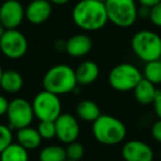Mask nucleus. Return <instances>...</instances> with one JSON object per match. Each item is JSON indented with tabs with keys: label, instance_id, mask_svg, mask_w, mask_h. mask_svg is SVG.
<instances>
[{
	"label": "nucleus",
	"instance_id": "31",
	"mask_svg": "<svg viewBox=\"0 0 161 161\" xmlns=\"http://www.w3.org/2000/svg\"><path fill=\"white\" fill-rule=\"evenodd\" d=\"M138 3H140V6H145L148 8H152L156 5H158L159 3H161V0H138Z\"/></svg>",
	"mask_w": 161,
	"mask_h": 161
},
{
	"label": "nucleus",
	"instance_id": "26",
	"mask_svg": "<svg viewBox=\"0 0 161 161\" xmlns=\"http://www.w3.org/2000/svg\"><path fill=\"white\" fill-rule=\"evenodd\" d=\"M149 20L156 27L161 28V3H159L158 5H156L154 7L151 8Z\"/></svg>",
	"mask_w": 161,
	"mask_h": 161
},
{
	"label": "nucleus",
	"instance_id": "23",
	"mask_svg": "<svg viewBox=\"0 0 161 161\" xmlns=\"http://www.w3.org/2000/svg\"><path fill=\"white\" fill-rule=\"evenodd\" d=\"M36 129H38L41 138L45 139V140H50V139H53L56 137V129L54 121H40Z\"/></svg>",
	"mask_w": 161,
	"mask_h": 161
},
{
	"label": "nucleus",
	"instance_id": "1",
	"mask_svg": "<svg viewBox=\"0 0 161 161\" xmlns=\"http://www.w3.org/2000/svg\"><path fill=\"white\" fill-rule=\"evenodd\" d=\"M74 23L85 31H97L107 25L108 17L105 3L97 0H80L73 8Z\"/></svg>",
	"mask_w": 161,
	"mask_h": 161
},
{
	"label": "nucleus",
	"instance_id": "21",
	"mask_svg": "<svg viewBox=\"0 0 161 161\" xmlns=\"http://www.w3.org/2000/svg\"><path fill=\"white\" fill-rule=\"evenodd\" d=\"M67 157L65 149L58 145L44 147L39 153L40 161H65Z\"/></svg>",
	"mask_w": 161,
	"mask_h": 161
},
{
	"label": "nucleus",
	"instance_id": "18",
	"mask_svg": "<svg viewBox=\"0 0 161 161\" xmlns=\"http://www.w3.org/2000/svg\"><path fill=\"white\" fill-rule=\"evenodd\" d=\"M157 92L158 90L156 88V85L147 80L146 78H142L134 90V94L137 102L142 105H149V104L153 103Z\"/></svg>",
	"mask_w": 161,
	"mask_h": 161
},
{
	"label": "nucleus",
	"instance_id": "34",
	"mask_svg": "<svg viewBox=\"0 0 161 161\" xmlns=\"http://www.w3.org/2000/svg\"><path fill=\"white\" fill-rule=\"evenodd\" d=\"M3 69H1V66H0V80H1V75H3Z\"/></svg>",
	"mask_w": 161,
	"mask_h": 161
},
{
	"label": "nucleus",
	"instance_id": "28",
	"mask_svg": "<svg viewBox=\"0 0 161 161\" xmlns=\"http://www.w3.org/2000/svg\"><path fill=\"white\" fill-rule=\"evenodd\" d=\"M152 104H153L154 113H156V115L158 116V118L161 119V91L158 90L156 97H154V101Z\"/></svg>",
	"mask_w": 161,
	"mask_h": 161
},
{
	"label": "nucleus",
	"instance_id": "36",
	"mask_svg": "<svg viewBox=\"0 0 161 161\" xmlns=\"http://www.w3.org/2000/svg\"><path fill=\"white\" fill-rule=\"evenodd\" d=\"M65 161H75V160H69V159H66Z\"/></svg>",
	"mask_w": 161,
	"mask_h": 161
},
{
	"label": "nucleus",
	"instance_id": "29",
	"mask_svg": "<svg viewBox=\"0 0 161 161\" xmlns=\"http://www.w3.org/2000/svg\"><path fill=\"white\" fill-rule=\"evenodd\" d=\"M8 107H9V102L3 95H0V117L3 115H7Z\"/></svg>",
	"mask_w": 161,
	"mask_h": 161
},
{
	"label": "nucleus",
	"instance_id": "3",
	"mask_svg": "<svg viewBox=\"0 0 161 161\" xmlns=\"http://www.w3.org/2000/svg\"><path fill=\"white\" fill-rule=\"evenodd\" d=\"M92 134L102 145L115 146L123 142L127 135V129L120 119L112 115H101L93 123Z\"/></svg>",
	"mask_w": 161,
	"mask_h": 161
},
{
	"label": "nucleus",
	"instance_id": "10",
	"mask_svg": "<svg viewBox=\"0 0 161 161\" xmlns=\"http://www.w3.org/2000/svg\"><path fill=\"white\" fill-rule=\"evenodd\" d=\"M25 18V9L19 0H6L0 6V22L6 30L17 29Z\"/></svg>",
	"mask_w": 161,
	"mask_h": 161
},
{
	"label": "nucleus",
	"instance_id": "27",
	"mask_svg": "<svg viewBox=\"0 0 161 161\" xmlns=\"http://www.w3.org/2000/svg\"><path fill=\"white\" fill-rule=\"evenodd\" d=\"M151 136L156 141L161 143V119H158L153 123L151 127Z\"/></svg>",
	"mask_w": 161,
	"mask_h": 161
},
{
	"label": "nucleus",
	"instance_id": "8",
	"mask_svg": "<svg viewBox=\"0 0 161 161\" xmlns=\"http://www.w3.org/2000/svg\"><path fill=\"white\" fill-rule=\"evenodd\" d=\"M7 117L9 127L11 129L19 130L29 127L34 118L32 104L21 97L12 99L11 102H9Z\"/></svg>",
	"mask_w": 161,
	"mask_h": 161
},
{
	"label": "nucleus",
	"instance_id": "38",
	"mask_svg": "<svg viewBox=\"0 0 161 161\" xmlns=\"http://www.w3.org/2000/svg\"><path fill=\"white\" fill-rule=\"evenodd\" d=\"M160 61H161V58H160Z\"/></svg>",
	"mask_w": 161,
	"mask_h": 161
},
{
	"label": "nucleus",
	"instance_id": "25",
	"mask_svg": "<svg viewBox=\"0 0 161 161\" xmlns=\"http://www.w3.org/2000/svg\"><path fill=\"white\" fill-rule=\"evenodd\" d=\"M14 136H12L11 128L3 124H0V153L12 143Z\"/></svg>",
	"mask_w": 161,
	"mask_h": 161
},
{
	"label": "nucleus",
	"instance_id": "19",
	"mask_svg": "<svg viewBox=\"0 0 161 161\" xmlns=\"http://www.w3.org/2000/svg\"><path fill=\"white\" fill-rule=\"evenodd\" d=\"M76 115L80 119L88 123H94L101 116L99 106L91 99H83L76 105Z\"/></svg>",
	"mask_w": 161,
	"mask_h": 161
},
{
	"label": "nucleus",
	"instance_id": "30",
	"mask_svg": "<svg viewBox=\"0 0 161 161\" xmlns=\"http://www.w3.org/2000/svg\"><path fill=\"white\" fill-rule=\"evenodd\" d=\"M150 11H151V8L145 7V6H140V8H138V17L149 19Z\"/></svg>",
	"mask_w": 161,
	"mask_h": 161
},
{
	"label": "nucleus",
	"instance_id": "15",
	"mask_svg": "<svg viewBox=\"0 0 161 161\" xmlns=\"http://www.w3.org/2000/svg\"><path fill=\"white\" fill-rule=\"evenodd\" d=\"M76 80L80 85L93 84L99 76V67L94 61H84L75 69Z\"/></svg>",
	"mask_w": 161,
	"mask_h": 161
},
{
	"label": "nucleus",
	"instance_id": "9",
	"mask_svg": "<svg viewBox=\"0 0 161 161\" xmlns=\"http://www.w3.org/2000/svg\"><path fill=\"white\" fill-rule=\"evenodd\" d=\"M28 40L18 29L6 30L0 38V51L10 60H18L25 55L28 51Z\"/></svg>",
	"mask_w": 161,
	"mask_h": 161
},
{
	"label": "nucleus",
	"instance_id": "13",
	"mask_svg": "<svg viewBox=\"0 0 161 161\" xmlns=\"http://www.w3.org/2000/svg\"><path fill=\"white\" fill-rule=\"evenodd\" d=\"M52 14V3L50 0H32L25 8V18L32 25L47 22Z\"/></svg>",
	"mask_w": 161,
	"mask_h": 161
},
{
	"label": "nucleus",
	"instance_id": "35",
	"mask_svg": "<svg viewBox=\"0 0 161 161\" xmlns=\"http://www.w3.org/2000/svg\"><path fill=\"white\" fill-rule=\"evenodd\" d=\"M97 1H102V3H105L106 0H97Z\"/></svg>",
	"mask_w": 161,
	"mask_h": 161
},
{
	"label": "nucleus",
	"instance_id": "33",
	"mask_svg": "<svg viewBox=\"0 0 161 161\" xmlns=\"http://www.w3.org/2000/svg\"><path fill=\"white\" fill-rule=\"evenodd\" d=\"M5 31H6V28L3 27V25L1 22H0V38L3 36V34L5 33Z\"/></svg>",
	"mask_w": 161,
	"mask_h": 161
},
{
	"label": "nucleus",
	"instance_id": "2",
	"mask_svg": "<svg viewBox=\"0 0 161 161\" xmlns=\"http://www.w3.org/2000/svg\"><path fill=\"white\" fill-rule=\"evenodd\" d=\"M45 91L55 95H64L73 92L77 85L75 69L66 64H58L47 71L42 80Z\"/></svg>",
	"mask_w": 161,
	"mask_h": 161
},
{
	"label": "nucleus",
	"instance_id": "12",
	"mask_svg": "<svg viewBox=\"0 0 161 161\" xmlns=\"http://www.w3.org/2000/svg\"><path fill=\"white\" fill-rule=\"evenodd\" d=\"M121 156L125 161H153V150L141 140H129L121 148Z\"/></svg>",
	"mask_w": 161,
	"mask_h": 161
},
{
	"label": "nucleus",
	"instance_id": "22",
	"mask_svg": "<svg viewBox=\"0 0 161 161\" xmlns=\"http://www.w3.org/2000/svg\"><path fill=\"white\" fill-rule=\"evenodd\" d=\"M142 76L154 85L161 84V61L156 60L146 63Z\"/></svg>",
	"mask_w": 161,
	"mask_h": 161
},
{
	"label": "nucleus",
	"instance_id": "14",
	"mask_svg": "<svg viewBox=\"0 0 161 161\" xmlns=\"http://www.w3.org/2000/svg\"><path fill=\"white\" fill-rule=\"evenodd\" d=\"M92 47V39L87 34L78 33L65 42V52L72 58H83L90 53Z\"/></svg>",
	"mask_w": 161,
	"mask_h": 161
},
{
	"label": "nucleus",
	"instance_id": "6",
	"mask_svg": "<svg viewBox=\"0 0 161 161\" xmlns=\"http://www.w3.org/2000/svg\"><path fill=\"white\" fill-rule=\"evenodd\" d=\"M108 21L119 28H129L138 19V7L135 0H106Z\"/></svg>",
	"mask_w": 161,
	"mask_h": 161
},
{
	"label": "nucleus",
	"instance_id": "7",
	"mask_svg": "<svg viewBox=\"0 0 161 161\" xmlns=\"http://www.w3.org/2000/svg\"><path fill=\"white\" fill-rule=\"evenodd\" d=\"M31 104L34 116L40 121H55L62 114V103L58 95L49 91L43 90L38 93Z\"/></svg>",
	"mask_w": 161,
	"mask_h": 161
},
{
	"label": "nucleus",
	"instance_id": "16",
	"mask_svg": "<svg viewBox=\"0 0 161 161\" xmlns=\"http://www.w3.org/2000/svg\"><path fill=\"white\" fill-rule=\"evenodd\" d=\"M0 87L6 93L16 94L23 87V77L16 69H6L0 80Z\"/></svg>",
	"mask_w": 161,
	"mask_h": 161
},
{
	"label": "nucleus",
	"instance_id": "11",
	"mask_svg": "<svg viewBox=\"0 0 161 161\" xmlns=\"http://www.w3.org/2000/svg\"><path fill=\"white\" fill-rule=\"evenodd\" d=\"M54 123H55L56 138L61 142L69 145L77 140L80 128L75 116L71 114H61Z\"/></svg>",
	"mask_w": 161,
	"mask_h": 161
},
{
	"label": "nucleus",
	"instance_id": "37",
	"mask_svg": "<svg viewBox=\"0 0 161 161\" xmlns=\"http://www.w3.org/2000/svg\"><path fill=\"white\" fill-rule=\"evenodd\" d=\"M160 160H161V150H160Z\"/></svg>",
	"mask_w": 161,
	"mask_h": 161
},
{
	"label": "nucleus",
	"instance_id": "20",
	"mask_svg": "<svg viewBox=\"0 0 161 161\" xmlns=\"http://www.w3.org/2000/svg\"><path fill=\"white\" fill-rule=\"evenodd\" d=\"M0 161H29V152L18 142H12L0 153Z\"/></svg>",
	"mask_w": 161,
	"mask_h": 161
},
{
	"label": "nucleus",
	"instance_id": "32",
	"mask_svg": "<svg viewBox=\"0 0 161 161\" xmlns=\"http://www.w3.org/2000/svg\"><path fill=\"white\" fill-rule=\"evenodd\" d=\"M69 1V0H50V3H51L52 5H58V6L66 5Z\"/></svg>",
	"mask_w": 161,
	"mask_h": 161
},
{
	"label": "nucleus",
	"instance_id": "4",
	"mask_svg": "<svg viewBox=\"0 0 161 161\" xmlns=\"http://www.w3.org/2000/svg\"><path fill=\"white\" fill-rule=\"evenodd\" d=\"M131 50L135 55L141 61L148 63L160 60L161 58V36L150 30H141L131 38Z\"/></svg>",
	"mask_w": 161,
	"mask_h": 161
},
{
	"label": "nucleus",
	"instance_id": "24",
	"mask_svg": "<svg viewBox=\"0 0 161 161\" xmlns=\"http://www.w3.org/2000/svg\"><path fill=\"white\" fill-rule=\"evenodd\" d=\"M65 151H66V157L69 160H75L80 161V159L83 158L84 156V147L82 143H80L77 140L71 142L67 145V147L65 148Z\"/></svg>",
	"mask_w": 161,
	"mask_h": 161
},
{
	"label": "nucleus",
	"instance_id": "17",
	"mask_svg": "<svg viewBox=\"0 0 161 161\" xmlns=\"http://www.w3.org/2000/svg\"><path fill=\"white\" fill-rule=\"evenodd\" d=\"M17 140L18 143L21 145L23 148L29 151V150H34L41 145V138L38 129H34L31 126L22 128V129L17 130Z\"/></svg>",
	"mask_w": 161,
	"mask_h": 161
},
{
	"label": "nucleus",
	"instance_id": "5",
	"mask_svg": "<svg viewBox=\"0 0 161 161\" xmlns=\"http://www.w3.org/2000/svg\"><path fill=\"white\" fill-rule=\"evenodd\" d=\"M143 78L139 69L130 63H120L110 69L108 74V83L117 92L134 91Z\"/></svg>",
	"mask_w": 161,
	"mask_h": 161
}]
</instances>
